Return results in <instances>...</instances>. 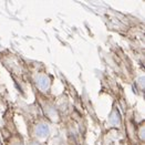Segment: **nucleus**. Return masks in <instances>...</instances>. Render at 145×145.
I'll return each instance as SVG.
<instances>
[{
    "instance_id": "f257e3e1",
    "label": "nucleus",
    "mask_w": 145,
    "mask_h": 145,
    "mask_svg": "<svg viewBox=\"0 0 145 145\" xmlns=\"http://www.w3.org/2000/svg\"><path fill=\"white\" fill-rule=\"evenodd\" d=\"M35 135L38 140H47L50 135V126L44 122H40L35 127Z\"/></svg>"
},
{
    "instance_id": "f03ea898",
    "label": "nucleus",
    "mask_w": 145,
    "mask_h": 145,
    "mask_svg": "<svg viewBox=\"0 0 145 145\" xmlns=\"http://www.w3.org/2000/svg\"><path fill=\"white\" fill-rule=\"evenodd\" d=\"M36 85L37 88L42 91V92H46L50 89V79L47 74H43V73H40L36 76Z\"/></svg>"
},
{
    "instance_id": "39448f33",
    "label": "nucleus",
    "mask_w": 145,
    "mask_h": 145,
    "mask_svg": "<svg viewBox=\"0 0 145 145\" xmlns=\"http://www.w3.org/2000/svg\"><path fill=\"white\" fill-rule=\"evenodd\" d=\"M29 145H41L40 143H38V142H31Z\"/></svg>"
},
{
    "instance_id": "20e7f679",
    "label": "nucleus",
    "mask_w": 145,
    "mask_h": 145,
    "mask_svg": "<svg viewBox=\"0 0 145 145\" xmlns=\"http://www.w3.org/2000/svg\"><path fill=\"white\" fill-rule=\"evenodd\" d=\"M144 133H145L144 127H141V131H140V137H141L142 140H144Z\"/></svg>"
},
{
    "instance_id": "7ed1b4c3",
    "label": "nucleus",
    "mask_w": 145,
    "mask_h": 145,
    "mask_svg": "<svg viewBox=\"0 0 145 145\" xmlns=\"http://www.w3.org/2000/svg\"><path fill=\"white\" fill-rule=\"evenodd\" d=\"M109 123L112 126H118L121 123V115L118 110H114L109 116Z\"/></svg>"
},
{
    "instance_id": "423d86ee",
    "label": "nucleus",
    "mask_w": 145,
    "mask_h": 145,
    "mask_svg": "<svg viewBox=\"0 0 145 145\" xmlns=\"http://www.w3.org/2000/svg\"><path fill=\"white\" fill-rule=\"evenodd\" d=\"M12 145H24L22 143H13Z\"/></svg>"
}]
</instances>
